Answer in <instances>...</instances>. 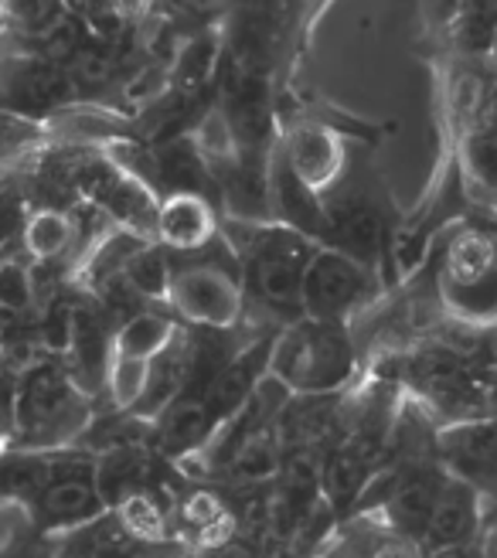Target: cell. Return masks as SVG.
Segmentation results:
<instances>
[{
  "label": "cell",
  "instance_id": "obj_14",
  "mask_svg": "<svg viewBox=\"0 0 497 558\" xmlns=\"http://www.w3.org/2000/svg\"><path fill=\"white\" fill-rule=\"evenodd\" d=\"M174 344V324L160 314H133L117 333V357L150 365Z\"/></svg>",
  "mask_w": 497,
  "mask_h": 558
},
{
  "label": "cell",
  "instance_id": "obj_11",
  "mask_svg": "<svg viewBox=\"0 0 497 558\" xmlns=\"http://www.w3.org/2000/svg\"><path fill=\"white\" fill-rule=\"evenodd\" d=\"M290 171L307 184L311 191L327 184L330 178L338 174L341 167V144L330 133L317 130V126H307L293 136L290 144Z\"/></svg>",
  "mask_w": 497,
  "mask_h": 558
},
{
  "label": "cell",
  "instance_id": "obj_19",
  "mask_svg": "<svg viewBox=\"0 0 497 558\" xmlns=\"http://www.w3.org/2000/svg\"><path fill=\"white\" fill-rule=\"evenodd\" d=\"M14 89H17V99L24 106H48V102H59L62 96H69L72 82L69 75L51 65V62H35V65H24L14 78Z\"/></svg>",
  "mask_w": 497,
  "mask_h": 558
},
{
  "label": "cell",
  "instance_id": "obj_35",
  "mask_svg": "<svg viewBox=\"0 0 497 558\" xmlns=\"http://www.w3.org/2000/svg\"><path fill=\"white\" fill-rule=\"evenodd\" d=\"M490 51H494V59H497V38H494V48Z\"/></svg>",
  "mask_w": 497,
  "mask_h": 558
},
{
  "label": "cell",
  "instance_id": "obj_31",
  "mask_svg": "<svg viewBox=\"0 0 497 558\" xmlns=\"http://www.w3.org/2000/svg\"><path fill=\"white\" fill-rule=\"evenodd\" d=\"M222 518V508L215 505V497H208V494H195L187 500V508H184V521L187 524H195V527H202V532H208V527Z\"/></svg>",
  "mask_w": 497,
  "mask_h": 558
},
{
  "label": "cell",
  "instance_id": "obj_4",
  "mask_svg": "<svg viewBox=\"0 0 497 558\" xmlns=\"http://www.w3.org/2000/svg\"><path fill=\"white\" fill-rule=\"evenodd\" d=\"M174 303L178 311L187 314L195 324L205 327H229L239 317L242 293L235 279L215 266H191L174 276Z\"/></svg>",
  "mask_w": 497,
  "mask_h": 558
},
{
  "label": "cell",
  "instance_id": "obj_5",
  "mask_svg": "<svg viewBox=\"0 0 497 558\" xmlns=\"http://www.w3.org/2000/svg\"><path fill=\"white\" fill-rule=\"evenodd\" d=\"M75 405V388L62 372L35 368L17 396V426L24 436H54L72 423Z\"/></svg>",
  "mask_w": 497,
  "mask_h": 558
},
{
  "label": "cell",
  "instance_id": "obj_15",
  "mask_svg": "<svg viewBox=\"0 0 497 558\" xmlns=\"http://www.w3.org/2000/svg\"><path fill=\"white\" fill-rule=\"evenodd\" d=\"M497 272L494 245L481 232H460L447 253V287H477Z\"/></svg>",
  "mask_w": 497,
  "mask_h": 558
},
{
  "label": "cell",
  "instance_id": "obj_26",
  "mask_svg": "<svg viewBox=\"0 0 497 558\" xmlns=\"http://www.w3.org/2000/svg\"><path fill=\"white\" fill-rule=\"evenodd\" d=\"M163 178L181 187L178 194H198V187L205 181V167H202L195 150L178 144V147H171L168 154H163Z\"/></svg>",
  "mask_w": 497,
  "mask_h": 558
},
{
  "label": "cell",
  "instance_id": "obj_3",
  "mask_svg": "<svg viewBox=\"0 0 497 558\" xmlns=\"http://www.w3.org/2000/svg\"><path fill=\"white\" fill-rule=\"evenodd\" d=\"M368 293L365 266L344 253H317L307 266L300 290V306L311 314V320L335 324L351 306H357Z\"/></svg>",
  "mask_w": 497,
  "mask_h": 558
},
{
  "label": "cell",
  "instance_id": "obj_1",
  "mask_svg": "<svg viewBox=\"0 0 497 558\" xmlns=\"http://www.w3.org/2000/svg\"><path fill=\"white\" fill-rule=\"evenodd\" d=\"M351 344L335 324L307 320L287 330L269 354V368L293 392H330L351 375Z\"/></svg>",
  "mask_w": 497,
  "mask_h": 558
},
{
  "label": "cell",
  "instance_id": "obj_12",
  "mask_svg": "<svg viewBox=\"0 0 497 558\" xmlns=\"http://www.w3.org/2000/svg\"><path fill=\"white\" fill-rule=\"evenodd\" d=\"M157 232L171 248H198L211 232V211L198 194H174L157 211Z\"/></svg>",
  "mask_w": 497,
  "mask_h": 558
},
{
  "label": "cell",
  "instance_id": "obj_22",
  "mask_svg": "<svg viewBox=\"0 0 497 558\" xmlns=\"http://www.w3.org/2000/svg\"><path fill=\"white\" fill-rule=\"evenodd\" d=\"M272 194H276V202H280V208L287 211V218L296 221V229H303V226H317V221H320V208H317V202L311 198V187L303 184V181L290 171V167H283L280 178H276Z\"/></svg>",
  "mask_w": 497,
  "mask_h": 558
},
{
  "label": "cell",
  "instance_id": "obj_2",
  "mask_svg": "<svg viewBox=\"0 0 497 558\" xmlns=\"http://www.w3.org/2000/svg\"><path fill=\"white\" fill-rule=\"evenodd\" d=\"M314 248L300 232H269L248 263V287L259 300L276 306L300 303L303 276L314 263Z\"/></svg>",
  "mask_w": 497,
  "mask_h": 558
},
{
  "label": "cell",
  "instance_id": "obj_8",
  "mask_svg": "<svg viewBox=\"0 0 497 558\" xmlns=\"http://www.w3.org/2000/svg\"><path fill=\"white\" fill-rule=\"evenodd\" d=\"M477 490L466 481L447 477L426 527L429 548H466L477 532Z\"/></svg>",
  "mask_w": 497,
  "mask_h": 558
},
{
  "label": "cell",
  "instance_id": "obj_7",
  "mask_svg": "<svg viewBox=\"0 0 497 558\" xmlns=\"http://www.w3.org/2000/svg\"><path fill=\"white\" fill-rule=\"evenodd\" d=\"M444 457L453 466V477L477 484L497 477V423L477 418V423L453 426L444 436Z\"/></svg>",
  "mask_w": 497,
  "mask_h": 558
},
{
  "label": "cell",
  "instance_id": "obj_16",
  "mask_svg": "<svg viewBox=\"0 0 497 558\" xmlns=\"http://www.w3.org/2000/svg\"><path fill=\"white\" fill-rule=\"evenodd\" d=\"M38 505L48 521H93L102 511V497L89 481L69 477V481L51 484L38 497Z\"/></svg>",
  "mask_w": 497,
  "mask_h": 558
},
{
  "label": "cell",
  "instance_id": "obj_33",
  "mask_svg": "<svg viewBox=\"0 0 497 558\" xmlns=\"http://www.w3.org/2000/svg\"><path fill=\"white\" fill-rule=\"evenodd\" d=\"M426 558H471V551L466 548H429Z\"/></svg>",
  "mask_w": 497,
  "mask_h": 558
},
{
  "label": "cell",
  "instance_id": "obj_20",
  "mask_svg": "<svg viewBox=\"0 0 497 558\" xmlns=\"http://www.w3.org/2000/svg\"><path fill=\"white\" fill-rule=\"evenodd\" d=\"M123 279L130 283V290L141 293V296H163L174 287L168 256H163L160 248H147V245L141 248V253L130 256V263L123 266Z\"/></svg>",
  "mask_w": 497,
  "mask_h": 558
},
{
  "label": "cell",
  "instance_id": "obj_30",
  "mask_svg": "<svg viewBox=\"0 0 497 558\" xmlns=\"http://www.w3.org/2000/svg\"><path fill=\"white\" fill-rule=\"evenodd\" d=\"M484 89H481V78L477 75H460L457 86H453V106L460 109L463 117H474L481 109Z\"/></svg>",
  "mask_w": 497,
  "mask_h": 558
},
{
  "label": "cell",
  "instance_id": "obj_34",
  "mask_svg": "<svg viewBox=\"0 0 497 558\" xmlns=\"http://www.w3.org/2000/svg\"><path fill=\"white\" fill-rule=\"evenodd\" d=\"M222 558H253V555H248L245 548H226V551H222Z\"/></svg>",
  "mask_w": 497,
  "mask_h": 558
},
{
  "label": "cell",
  "instance_id": "obj_28",
  "mask_svg": "<svg viewBox=\"0 0 497 558\" xmlns=\"http://www.w3.org/2000/svg\"><path fill=\"white\" fill-rule=\"evenodd\" d=\"M72 72L78 82H86V86H99V82L113 75V51L99 41L78 45V51L72 54Z\"/></svg>",
  "mask_w": 497,
  "mask_h": 558
},
{
  "label": "cell",
  "instance_id": "obj_13",
  "mask_svg": "<svg viewBox=\"0 0 497 558\" xmlns=\"http://www.w3.org/2000/svg\"><path fill=\"white\" fill-rule=\"evenodd\" d=\"M215 429V418L205 405L202 396H181L168 412H163L160 423V442L168 453H187L208 439Z\"/></svg>",
  "mask_w": 497,
  "mask_h": 558
},
{
  "label": "cell",
  "instance_id": "obj_17",
  "mask_svg": "<svg viewBox=\"0 0 497 558\" xmlns=\"http://www.w3.org/2000/svg\"><path fill=\"white\" fill-rule=\"evenodd\" d=\"M229 466L235 473V481L242 484H259L272 477L276 466H280V453H276V436L269 433V426L245 429L242 439L235 442Z\"/></svg>",
  "mask_w": 497,
  "mask_h": 558
},
{
  "label": "cell",
  "instance_id": "obj_25",
  "mask_svg": "<svg viewBox=\"0 0 497 558\" xmlns=\"http://www.w3.org/2000/svg\"><path fill=\"white\" fill-rule=\"evenodd\" d=\"M147 378H150V365H141V361H113L109 365V388H113L117 405H130L136 409L147 392Z\"/></svg>",
  "mask_w": 497,
  "mask_h": 558
},
{
  "label": "cell",
  "instance_id": "obj_32",
  "mask_svg": "<svg viewBox=\"0 0 497 558\" xmlns=\"http://www.w3.org/2000/svg\"><path fill=\"white\" fill-rule=\"evenodd\" d=\"M375 558H423L420 551H412L409 545H389V548H381Z\"/></svg>",
  "mask_w": 497,
  "mask_h": 558
},
{
  "label": "cell",
  "instance_id": "obj_27",
  "mask_svg": "<svg viewBox=\"0 0 497 558\" xmlns=\"http://www.w3.org/2000/svg\"><path fill=\"white\" fill-rule=\"evenodd\" d=\"M32 300L35 293H32V276H27V269L17 263L0 266V311L24 314L27 306H32Z\"/></svg>",
  "mask_w": 497,
  "mask_h": 558
},
{
  "label": "cell",
  "instance_id": "obj_6",
  "mask_svg": "<svg viewBox=\"0 0 497 558\" xmlns=\"http://www.w3.org/2000/svg\"><path fill=\"white\" fill-rule=\"evenodd\" d=\"M378 457V439L372 436H354L348 439L341 450H335L327 457L324 470H320V490L335 508H351L357 497H362L368 473L375 466Z\"/></svg>",
  "mask_w": 497,
  "mask_h": 558
},
{
  "label": "cell",
  "instance_id": "obj_29",
  "mask_svg": "<svg viewBox=\"0 0 497 558\" xmlns=\"http://www.w3.org/2000/svg\"><path fill=\"white\" fill-rule=\"evenodd\" d=\"M72 327H75V306L54 303L45 317V341L51 348H72Z\"/></svg>",
  "mask_w": 497,
  "mask_h": 558
},
{
  "label": "cell",
  "instance_id": "obj_18",
  "mask_svg": "<svg viewBox=\"0 0 497 558\" xmlns=\"http://www.w3.org/2000/svg\"><path fill=\"white\" fill-rule=\"evenodd\" d=\"M106 327L99 320L96 311L89 306H75V327H72V354H75V365L78 375L86 381H99L106 375Z\"/></svg>",
  "mask_w": 497,
  "mask_h": 558
},
{
  "label": "cell",
  "instance_id": "obj_21",
  "mask_svg": "<svg viewBox=\"0 0 497 558\" xmlns=\"http://www.w3.org/2000/svg\"><path fill=\"white\" fill-rule=\"evenodd\" d=\"M463 171L477 191L497 198V136L494 133H471L466 136Z\"/></svg>",
  "mask_w": 497,
  "mask_h": 558
},
{
  "label": "cell",
  "instance_id": "obj_9",
  "mask_svg": "<svg viewBox=\"0 0 497 558\" xmlns=\"http://www.w3.org/2000/svg\"><path fill=\"white\" fill-rule=\"evenodd\" d=\"M444 484L447 477H439L433 470H412L405 477H399V484L389 494V514L399 532L426 538V527H429V518H433V508Z\"/></svg>",
  "mask_w": 497,
  "mask_h": 558
},
{
  "label": "cell",
  "instance_id": "obj_10",
  "mask_svg": "<svg viewBox=\"0 0 497 558\" xmlns=\"http://www.w3.org/2000/svg\"><path fill=\"white\" fill-rule=\"evenodd\" d=\"M269 354L272 351L266 344L245 351L242 357L229 361V365L218 372V378L205 388L202 399H205L215 423H222V418L235 415L248 402V396H253V388H256V378H259V368L269 361Z\"/></svg>",
  "mask_w": 497,
  "mask_h": 558
},
{
  "label": "cell",
  "instance_id": "obj_24",
  "mask_svg": "<svg viewBox=\"0 0 497 558\" xmlns=\"http://www.w3.org/2000/svg\"><path fill=\"white\" fill-rule=\"evenodd\" d=\"M120 524L123 532L133 535V538H144V542H154L163 535V514L160 508L147 494H133L120 505Z\"/></svg>",
  "mask_w": 497,
  "mask_h": 558
},
{
  "label": "cell",
  "instance_id": "obj_23",
  "mask_svg": "<svg viewBox=\"0 0 497 558\" xmlns=\"http://www.w3.org/2000/svg\"><path fill=\"white\" fill-rule=\"evenodd\" d=\"M69 239H72V229H69V221L59 211H41V215L32 218V226L24 229L27 248H32V253L41 256V259L59 256L62 248L69 245Z\"/></svg>",
  "mask_w": 497,
  "mask_h": 558
}]
</instances>
